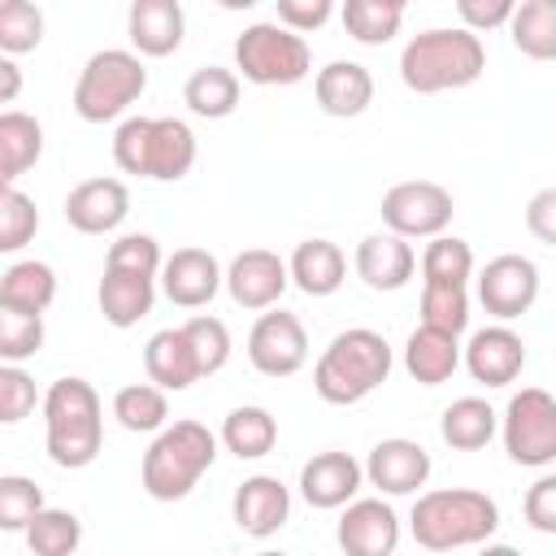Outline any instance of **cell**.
I'll use <instances>...</instances> for the list:
<instances>
[{
	"instance_id": "obj_37",
	"label": "cell",
	"mask_w": 556,
	"mask_h": 556,
	"mask_svg": "<svg viewBox=\"0 0 556 556\" xmlns=\"http://www.w3.org/2000/svg\"><path fill=\"white\" fill-rule=\"evenodd\" d=\"M473 278V248L456 235H430L421 252V282H469Z\"/></svg>"
},
{
	"instance_id": "obj_9",
	"label": "cell",
	"mask_w": 556,
	"mask_h": 556,
	"mask_svg": "<svg viewBox=\"0 0 556 556\" xmlns=\"http://www.w3.org/2000/svg\"><path fill=\"white\" fill-rule=\"evenodd\" d=\"M495 430L504 434V452L513 465H526V469L556 465V400H552V391L521 387L508 400Z\"/></svg>"
},
{
	"instance_id": "obj_3",
	"label": "cell",
	"mask_w": 556,
	"mask_h": 556,
	"mask_svg": "<svg viewBox=\"0 0 556 556\" xmlns=\"http://www.w3.org/2000/svg\"><path fill=\"white\" fill-rule=\"evenodd\" d=\"M408 530H413L417 547H426V552L478 547L500 530V504L473 486H439V491L417 495Z\"/></svg>"
},
{
	"instance_id": "obj_28",
	"label": "cell",
	"mask_w": 556,
	"mask_h": 556,
	"mask_svg": "<svg viewBox=\"0 0 556 556\" xmlns=\"http://www.w3.org/2000/svg\"><path fill=\"white\" fill-rule=\"evenodd\" d=\"M39 156H43V126L22 109H4L0 113V191L17 187V178L35 169Z\"/></svg>"
},
{
	"instance_id": "obj_52",
	"label": "cell",
	"mask_w": 556,
	"mask_h": 556,
	"mask_svg": "<svg viewBox=\"0 0 556 556\" xmlns=\"http://www.w3.org/2000/svg\"><path fill=\"white\" fill-rule=\"evenodd\" d=\"M387 4H395V9H408V0H387Z\"/></svg>"
},
{
	"instance_id": "obj_7",
	"label": "cell",
	"mask_w": 556,
	"mask_h": 556,
	"mask_svg": "<svg viewBox=\"0 0 556 556\" xmlns=\"http://www.w3.org/2000/svg\"><path fill=\"white\" fill-rule=\"evenodd\" d=\"M148 91V70L135 48H100L83 61L74 83V113L91 126L122 117Z\"/></svg>"
},
{
	"instance_id": "obj_25",
	"label": "cell",
	"mask_w": 556,
	"mask_h": 556,
	"mask_svg": "<svg viewBox=\"0 0 556 556\" xmlns=\"http://www.w3.org/2000/svg\"><path fill=\"white\" fill-rule=\"evenodd\" d=\"M287 278L313 300L334 295L348 278V256L334 239H304V243H295V252L287 261Z\"/></svg>"
},
{
	"instance_id": "obj_1",
	"label": "cell",
	"mask_w": 556,
	"mask_h": 556,
	"mask_svg": "<svg viewBox=\"0 0 556 556\" xmlns=\"http://www.w3.org/2000/svg\"><path fill=\"white\" fill-rule=\"evenodd\" d=\"M43 447L56 469H87L104 443V404L87 378H56L43 395Z\"/></svg>"
},
{
	"instance_id": "obj_8",
	"label": "cell",
	"mask_w": 556,
	"mask_h": 556,
	"mask_svg": "<svg viewBox=\"0 0 556 556\" xmlns=\"http://www.w3.org/2000/svg\"><path fill=\"white\" fill-rule=\"evenodd\" d=\"M235 74L252 87H295L313 74L308 39L282 22H252L235 39Z\"/></svg>"
},
{
	"instance_id": "obj_11",
	"label": "cell",
	"mask_w": 556,
	"mask_h": 556,
	"mask_svg": "<svg viewBox=\"0 0 556 556\" xmlns=\"http://www.w3.org/2000/svg\"><path fill=\"white\" fill-rule=\"evenodd\" d=\"M248 361L256 374L265 378H291L304 369L308 361V334H304V321L295 313H282V308H261L256 326L248 330Z\"/></svg>"
},
{
	"instance_id": "obj_5",
	"label": "cell",
	"mask_w": 556,
	"mask_h": 556,
	"mask_svg": "<svg viewBox=\"0 0 556 556\" xmlns=\"http://www.w3.org/2000/svg\"><path fill=\"white\" fill-rule=\"evenodd\" d=\"M217 460V434L204 426V421H165L148 452H143V465H139V478H143V491L156 500V504H174V500H187L195 491V482L213 469Z\"/></svg>"
},
{
	"instance_id": "obj_33",
	"label": "cell",
	"mask_w": 556,
	"mask_h": 556,
	"mask_svg": "<svg viewBox=\"0 0 556 556\" xmlns=\"http://www.w3.org/2000/svg\"><path fill=\"white\" fill-rule=\"evenodd\" d=\"M0 300L26 313H48L56 300V269L48 261H13L0 274Z\"/></svg>"
},
{
	"instance_id": "obj_27",
	"label": "cell",
	"mask_w": 556,
	"mask_h": 556,
	"mask_svg": "<svg viewBox=\"0 0 556 556\" xmlns=\"http://www.w3.org/2000/svg\"><path fill=\"white\" fill-rule=\"evenodd\" d=\"M143 369H148V382H156L161 391H187L191 382H200V365L191 356L182 326L156 330L143 343Z\"/></svg>"
},
{
	"instance_id": "obj_40",
	"label": "cell",
	"mask_w": 556,
	"mask_h": 556,
	"mask_svg": "<svg viewBox=\"0 0 556 556\" xmlns=\"http://www.w3.org/2000/svg\"><path fill=\"white\" fill-rule=\"evenodd\" d=\"M43 348V313H26L0 300V361L26 365Z\"/></svg>"
},
{
	"instance_id": "obj_36",
	"label": "cell",
	"mask_w": 556,
	"mask_h": 556,
	"mask_svg": "<svg viewBox=\"0 0 556 556\" xmlns=\"http://www.w3.org/2000/svg\"><path fill=\"white\" fill-rule=\"evenodd\" d=\"M26 547L35 552V556H70V552H78V543H83V521L70 513V508H39L30 521H26Z\"/></svg>"
},
{
	"instance_id": "obj_22",
	"label": "cell",
	"mask_w": 556,
	"mask_h": 556,
	"mask_svg": "<svg viewBox=\"0 0 556 556\" xmlns=\"http://www.w3.org/2000/svg\"><path fill=\"white\" fill-rule=\"evenodd\" d=\"M361 486H365V469L348 452H317L300 469V495H304V504L326 508V513L330 508H343Z\"/></svg>"
},
{
	"instance_id": "obj_51",
	"label": "cell",
	"mask_w": 556,
	"mask_h": 556,
	"mask_svg": "<svg viewBox=\"0 0 556 556\" xmlns=\"http://www.w3.org/2000/svg\"><path fill=\"white\" fill-rule=\"evenodd\" d=\"M222 9H230V13H243V9H256L261 0H217Z\"/></svg>"
},
{
	"instance_id": "obj_2",
	"label": "cell",
	"mask_w": 556,
	"mask_h": 556,
	"mask_svg": "<svg viewBox=\"0 0 556 556\" xmlns=\"http://www.w3.org/2000/svg\"><path fill=\"white\" fill-rule=\"evenodd\" d=\"M486 70V48L473 30L465 26H434L417 30L404 52H400V78L417 96H439V91H460L478 83Z\"/></svg>"
},
{
	"instance_id": "obj_15",
	"label": "cell",
	"mask_w": 556,
	"mask_h": 556,
	"mask_svg": "<svg viewBox=\"0 0 556 556\" xmlns=\"http://www.w3.org/2000/svg\"><path fill=\"white\" fill-rule=\"evenodd\" d=\"M365 482L378 486V495L395 500V495H417L430 478V452L417 439H382L369 447V460L361 465Z\"/></svg>"
},
{
	"instance_id": "obj_29",
	"label": "cell",
	"mask_w": 556,
	"mask_h": 556,
	"mask_svg": "<svg viewBox=\"0 0 556 556\" xmlns=\"http://www.w3.org/2000/svg\"><path fill=\"white\" fill-rule=\"evenodd\" d=\"M217 443H222L230 456H239V460H261V456H269L274 443H278V417H274L269 408H261V404H239V408H230V413L222 417Z\"/></svg>"
},
{
	"instance_id": "obj_49",
	"label": "cell",
	"mask_w": 556,
	"mask_h": 556,
	"mask_svg": "<svg viewBox=\"0 0 556 556\" xmlns=\"http://www.w3.org/2000/svg\"><path fill=\"white\" fill-rule=\"evenodd\" d=\"M526 230L539 243H556V187H543L526 208Z\"/></svg>"
},
{
	"instance_id": "obj_34",
	"label": "cell",
	"mask_w": 556,
	"mask_h": 556,
	"mask_svg": "<svg viewBox=\"0 0 556 556\" xmlns=\"http://www.w3.org/2000/svg\"><path fill=\"white\" fill-rule=\"evenodd\" d=\"M113 417L130 434H156L169 421V391L156 382H130L113 395Z\"/></svg>"
},
{
	"instance_id": "obj_50",
	"label": "cell",
	"mask_w": 556,
	"mask_h": 556,
	"mask_svg": "<svg viewBox=\"0 0 556 556\" xmlns=\"http://www.w3.org/2000/svg\"><path fill=\"white\" fill-rule=\"evenodd\" d=\"M17 96H22V65H17V56L0 52V104H13Z\"/></svg>"
},
{
	"instance_id": "obj_20",
	"label": "cell",
	"mask_w": 556,
	"mask_h": 556,
	"mask_svg": "<svg viewBox=\"0 0 556 556\" xmlns=\"http://www.w3.org/2000/svg\"><path fill=\"white\" fill-rule=\"evenodd\" d=\"M352 265H356V278L365 287H374V291H400L417 274V252H413L408 239H400L391 230H378V235H365L356 243Z\"/></svg>"
},
{
	"instance_id": "obj_18",
	"label": "cell",
	"mask_w": 556,
	"mask_h": 556,
	"mask_svg": "<svg viewBox=\"0 0 556 556\" xmlns=\"http://www.w3.org/2000/svg\"><path fill=\"white\" fill-rule=\"evenodd\" d=\"M161 291L178 308H204L222 291V265L208 248H178L161 261Z\"/></svg>"
},
{
	"instance_id": "obj_35",
	"label": "cell",
	"mask_w": 556,
	"mask_h": 556,
	"mask_svg": "<svg viewBox=\"0 0 556 556\" xmlns=\"http://www.w3.org/2000/svg\"><path fill=\"white\" fill-rule=\"evenodd\" d=\"M339 17H343V30L365 48L391 43L400 35V26H404V9H395L387 0H343Z\"/></svg>"
},
{
	"instance_id": "obj_10",
	"label": "cell",
	"mask_w": 556,
	"mask_h": 556,
	"mask_svg": "<svg viewBox=\"0 0 556 556\" xmlns=\"http://www.w3.org/2000/svg\"><path fill=\"white\" fill-rule=\"evenodd\" d=\"M382 226L400 239H430V235H443L452 226V191L443 182H430V178H408V182H395L387 195H382Z\"/></svg>"
},
{
	"instance_id": "obj_45",
	"label": "cell",
	"mask_w": 556,
	"mask_h": 556,
	"mask_svg": "<svg viewBox=\"0 0 556 556\" xmlns=\"http://www.w3.org/2000/svg\"><path fill=\"white\" fill-rule=\"evenodd\" d=\"M39 404V391H35V378L13 365V361H0V426H17L35 413Z\"/></svg>"
},
{
	"instance_id": "obj_41",
	"label": "cell",
	"mask_w": 556,
	"mask_h": 556,
	"mask_svg": "<svg viewBox=\"0 0 556 556\" xmlns=\"http://www.w3.org/2000/svg\"><path fill=\"white\" fill-rule=\"evenodd\" d=\"M182 334H187V343H191V356H195V365H200V378L217 374V369L230 361V330H226L222 317H208V313L187 317V321H182Z\"/></svg>"
},
{
	"instance_id": "obj_13",
	"label": "cell",
	"mask_w": 556,
	"mask_h": 556,
	"mask_svg": "<svg viewBox=\"0 0 556 556\" xmlns=\"http://www.w3.org/2000/svg\"><path fill=\"white\" fill-rule=\"evenodd\" d=\"M334 543L348 556H391L400 547V517L382 495L348 500L334 526Z\"/></svg>"
},
{
	"instance_id": "obj_30",
	"label": "cell",
	"mask_w": 556,
	"mask_h": 556,
	"mask_svg": "<svg viewBox=\"0 0 556 556\" xmlns=\"http://www.w3.org/2000/svg\"><path fill=\"white\" fill-rule=\"evenodd\" d=\"M495 426H500V413L482 395H460L439 417V434L452 452H482L495 439Z\"/></svg>"
},
{
	"instance_id": "obj_4",
	"label": "cell",
	"mask_w": 556,
	"mask_h": 556,
	"mask_svg": "<svg viewBox=\"0 0 556 556\" xmlns=\"http://www.w3.org/2000/svg\"><path fill=\"white\" fill-rule=\"evenodd\" d=\"M391 343L369 330V326H352V330H339L326 352L317 356L313 365V391L326 400V404H361L365 395H374L387 378H391Z\"/></svg>"
},
{
	"instance_id": "obj_39",
	"label": "cell",
	"mask_w": 556,
	"mask_h": 556,
	"mask_svg": "<svg viewBox=\"0 0 556 556\" xmlns=\"http://www.w3.org/2000/svg\"><path fill=\"white\" fill-rule=\"evenodd\" d=\"M421 326L460 334L469 326V291H465V282H421Z\"/></svg>"
},
{
	"instance_id": "obj_19",
	"label": "cell",
	"mask_w": 556,
	"mask_h": 556,
	"mask_svg": "<svg viewBox=\"0 0 556 556\" xmlns=\"http://www.w3.org/2000/svg\"><path fill=\"white\" fill-rule=\"evenodd\" d=\"M130 191L122 178H87L65 195V222L78 235H109L126 222Z\"/></svg>"
},
{
	"instance_id": "obj_12",
	"label": "cell",
	"mask_w": 556,
	"mask_h": 556,
	"mask_svg": "<svg viewBox=\"0 0 556 556\" xmlns=\"http://www.w3.org/2000/svg\"><path fill=\"white\" fill-rule=\"evenodd\" d=\"M539 265L530 256H517V252H504L495 261L482 265L478 274V300L482 308L495 317V321H513L521 313L534 308L539 300Z\"/></svg>"
},
{
	"instance_id": "obj_21",
	"label": "cell",
	"mask_w": 556,
	"mask_h": 556,
	"mask_svg": "<svg viewBox=\"0 0 556 556\" xmlns=\"http://www.w3.org/2000/svg\"><path fill=\"white\" fill-rule=\"evenodd\" d=\"M126 35L139 56H174L187 35V13L178 0H130Z\"/></svg>"
},
{
	"instance_id": "obj_42",
	"label": "cell",
	"mask_w": 556,
	"mask_h": 556,
	"mask_svg": "<svg viewBox=\"0 0 556 556\" xmlns=\"http://www.w3.org/2000/svg\"><path fill=\"white\" fill-rule=\"evenodd\" d=\"M43 508V486L26 473H0V530L22 534L26 521Z\"/></svg>"
},
{
	"instance_id": "obj_47",
	"label": "cell",
	"mask_w": 556,
	"mask_h": 556,
	"mask_svg": "<svg viewBox=\"0 0 556 556\" xmlns=\"http://www.w3.org/2000/svg\"><path fill=\"white\" fill-rule=\"evenodd\" d=\"M278 4V22L295 35H313L330 22L334 13V0H274Z\"/></svg>"
},
{
	"instance_id": "obj_14",
	"label": "cell",
	"mask_w": 556,
	"mask_h": 556,
	"mask_svg": "<svg viewBox=\"0 0 556 556\" xmlns=\"http://www.w3.org/2000/svg\"><path fill=\"white\" fill-rule=\"evenodd\" d=\"M222 287L230 291V300H235L239 308L261 313V308L278 304L282 291L291 287L287 261H282L278 252H269V248H243V252L222 269Z\"/></svg>"
},
{
	"instance_id": "obj_38",
	"label": "cell",
	"mask_w": 556,
	"mask_h": 556,
	"mask_svg": "<svg viewBox=\"0 0 556 556\" xmlns=\"http://www.w3.org/2000/svg\"><path fill=\"white\" fill-rule=\"evenodd\" d=\"M43 43V9L35 0H0V52L26 56Z\"/></svg>"
},
{
	"instance_id": "obj_48",
	"label": "cell",
	"mask_w": 556,
	"mask_h": 556,
	"mask_svg": "<svg viewBox=\"0 0 556 556\" xmlns=\"http://www.w3.org/2000/svg\"><path fill=\"white\" fill-rule=\"evenodd\" d=\"M517 0H456V13L465 22V30L473 35H486V30H500L508 22Z\"/></svg>"
},
{
	"instance_id": "obj_17",
	"label": "cell",
	"mask_w": 556,
	"mask_h": 556,
	"mask_svg": "<svg viewBox=\"0 0 556 556\" xmlns=\"http://www.w3.org/2000/svg\"><path fill=\"white\" fill-rule=\"evenodd\" d=\"M230 517L248 539H269L287 526L291 517V491L274 478V473H252L235 486L230 500Z\"/></svg>"
},
{
	"instance_id": "obj_23",
	"label": "cell",
	"mask_w": 556,
	"mask_h": 556,
	"mask_svg": "<svg viewBox=\"0 0 556 556\" xmlns=\"http://www.w3.org/2000/svg\"><path fill=\"white\" fill-rule=\"evenodd\" d=\"M313 96L330 117H361L374 104V74L361 61H330L317 70Z\"/></svg>"
},
{
	"instance_id": "obj_43",
	"label": "cell",
	"mask_w": 556,
	"mask_h": 556,
	"mask_svg": "<svg viewBox=\"0 0 556 556\" xmlns=\"http://www.w3.org/2000/svg\"><path fill=\"white\" fill-rule=\"evenodd\" d=\"M39 235V208L26 191L4 187L0 191V252H22Z\"/></svg>"
},
{
	"instance_id": "obj_26",
	"label": "cell",
	"mask_w": 556,
	"mask_h": 556,
	"mask_svg": "<svg viewBox=\"0 0 556 556\" xmlns=\"http://www.w3.org/2000/svg\"><path fill=\"white\" fill-rule=\"evenodd\" d=\"M404 369L413 382L421 387H439L460 369V334L434 330V326H417L404 343Z\"/></svg>"
},
{
	"instance_id": "obj_46",
	"label": "cell",
	"mask_w": 556,
	"mask_h": 556,
	"mask_svg": "<svg viewBox=\"0 0 556 556\" xmlns=\"http://www.w3.org/2000/svg\"><path fill=\"white\" fill-rule=\"evenodd\" d=\"M521 508H526L530 530H539V534H556V473L534 478V486L526 491Z\"/></svg>"
},
{
	"instance_id": "obj_32",
	"label": "cell",
	"mask_w": 556,
	"mask_h": 556,
	"mask_svg": "<svg viewBox=\"0 0 556 556\" xmlns=\"http://www.w3.org/2000/svg\"><path fill=\"white\" fill-rule=\"evenodd\" d=\"M504 26H508L513 48L521 56H530V61H552L556 56V4L521 0V4H513Z\"/></svg>"
},
{
	"instance_id": "obj_24",
	"label": "cell",
	"mask_w": 556,
	"mask_h": 556,
	"mask_svg": "<svg viewBox=\"0 0 556 556\" xmlns=\"http://www.w3.org/2000/svg\"><path fill=\"white\" fill-rule=\"evenodd\" d=\"M96 300H100V313H104L109 326L130 330V326H139L152 313V304H156V278L130 274V269H109L104 265V278L96 287Z\"/></svg>"
},
{
	"instance_id": "obj_53",
	"label": "cell",
	"mask_w": 556,
	"mask_h": 556,
	"mask_svg": "<svg viewBox=\"0 0 556 556\" xmlns=\"http://www.w3.org/2000/svg\"><path fill=\"white\" fill-rule=\"evenodd\" d=\"M547 4H556V0H547Z\"/></svg>"
},
{
	"instance_id": "obj_16",
	"label": "cell",
	"mask_w": 556,
	"mask_h": 556,
	"mask_svg": "<svg viewBox=\"0 0 556 556\" xmlns=\"http://www.w3.org/2000/svg\"><path fill=\"white\" fill-rule=\"evenodd\" d=\"M460 365L469 369L473 382L482 387H508L526 369V343L513 326H486L460 348Z\"/></svg>"
},
{
	"instance_id": "obj_44",
	"label": "cell",
	"mask_w": 556,
	"mask_h": 556,
	"mask_svg": "<svg viewBox=\"0 0 556 556\" xmlns=\"http://www.w3.org/2000/svg\"><path fill=\"white\" fill-rule=\"evenodd\" d=\"M161 243L152 239V235H143V230H130V235H117L113 243H109V252H104V265L109 269H130V274H148V278H156L161 274Z\"/></svg>"
},
{
	"instance_id": "obj_31",
	"label": "cell",
	"mask_w": 556,
	"mask_h": 556,
	"mask_svg": "<svg viewBox=\"0 0 556 556\" xmlns=\"http://www.w3.org/2000/svg\"><path fill=\"white\" fill-rule=\"evenodd\" d=\"M239 74L226 70V65H200L191 70V78L182 83V104L195 113V117H208V122H222L239 109Z\"/></svg>"
},
{
	"instance_id": "obj_6",
	"label": "cell",
	"mask_w": 556,
	"mask_h": 556,
	"mask_svg": "<svg viewBox=\"0 0 556 556\" xmlns=\"http://www.w3.org/2000/svg\"><path fill=\"white\" fill-rule=\"evenodd\" d=\"M113 161L122 174L178 182L195 165V130L182 117H126L113 135Z\"/></svg>"
}]
</instances>
